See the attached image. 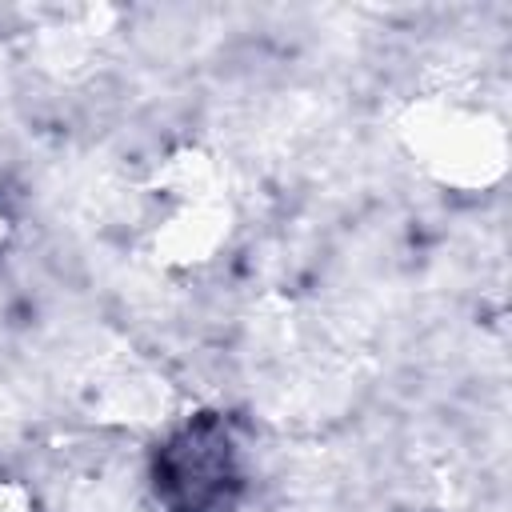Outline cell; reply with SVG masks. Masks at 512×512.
<instances>
[{
  "instance_id": "obj_1",
  "label": "cell",
  "mask_w": 512,
  "mask_h": 512,
  "mask_svg": "<svg viewBox=\"0 0 512 512\" xmlns=\"http://www.w3.org/2000/svg\"><path fill=\"white\" fill-rule=\"evenodd\" d=\"M244 488L240 448L212 412L180 424L152 460V492L164 512H232Z\"/></svg>"
}]
</instances>
